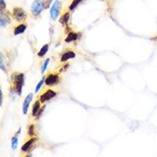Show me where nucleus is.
Wrapping results in <instances>:
<instances>
[{"mask_svg":"<svg viewBox=\"0 0 157 157\" xmlns=\"http://www.w3.org/2000/svg\"><path fill=\"white\" fill-rule=\"evenodd\" d=\"M12 80L14 82L15 90L16 93H17L19 95H21V92H22V87L24 83H25V75L22 74V73L13 76Z\"/></svg>","mask_w":157,"mask_h":157,"instance_id":"nucleus-1","label":"nucleus"},{"mask_svg":"<svg viewBox=\"0 0 157 157\" xmlns=\"http://www.w3.org/2000/svg\"><path fill=\"white\" fill-rule=\"evenodd\" d=\"M45 5L43 0H35L31 5V12L34 16H37L41 13Z\"/></svg>","mask_w":157,"mask_h":157,"instance_id":"nucleus-2","label":"nucleus"},{"mask_svg":"<svg viewBox=\"0 0 157 157\" xmlns=\"http://www.w3.org/2000/svg\"><path fill=\"white\" fill-rule=\"evenodd\" d=\"M13 16L16 21H21L25 20L27 18V13L23 9L21 8H15L13 9Z\"/></svg>","mask_w":157,"mask_h":157,"instance_id":"nucleus-3","label":"nucleus"},{"mask_svg":"<svg viewBox=\"0 0 157 157\" xmlns=\"http://www.w3.org/2000/svg\"><path fill=\"white\" fill-rule=\"evenodd\" d=\"M60 5H61V2L58 0L55 1L53 5H52L50 9V16L52 19L56 20L58 18V13H59V10H60Z\"/></svg>","mask_w":157,"mask_h":157,"instance_id":"nucleus-4","label":"nucleus"},{"mask_svg":"<svg viewBox=\"0 0 157 157\" xmlns=\"http://www.w3.org/2000/svg\"><path fill=\"white\" fill-rule=\"evenodd\" d=\"M56 92H54V91L51 90V89H49L47 90L46 92H44L42 95H41L40 97V102L41 103H44V102L47 101V100H50L53 98L54 97H56Z\"/></svg>","mask_w":157,"mask_h":157,"instance_id":"nucleus-5","label":"nucleus"},{"mask_svg":"<svg viewBox=\"0 0 157 157\" xmlns=\"http://www.w3.org/2000/svg\"><path fill=\"white\" fill-rule=\"evenodd\" d=\"M59 78L57 75L56 74H50L47 77V78L45 79V83L47 86H52L56 84V83H58Z\"/></svg>","mask_w":157,"mask_h":157,"instance_id":"nucleus-6","label":"nucleus"},{"mask_svg":"<svg viewBox=\"0 0 157 157\" xmlns=\"http://www.w3.org/2000/svg\"><path fill=\"white\" fill-rule=\"evenodd\" d=\"M32 99H33V94H31V93L30 94H29L26 97V98H25V101H24L23 103V107H22L24 114H27V111H28L29 105H30L31 101H32Z\"/></svg>","mask_w":157,"mask_h":157,"instance_id":"nucleus-7","label":"nucleus"},{"mask_svg":"<svg viewBox=\"0 0 157 157\" xmlns=\"http://www.w3.org/2000/svg\"><path fill=\"white\" fill-rule=\"evenodd\" d=\"M75 57V52H72V51H69V52H66V53H64L63 56H62L61 61V62L67 61H68L69 59H72V58H74Z\"/></svg>","mask_w":157,"mask_h":157,"instance_id":"nucleus-8","label":"nucleus"},{"mask_svg":"<svg viewBox=\"0 0 157 157\" xmlns=\"http://www.w3.org/2000/svg\"><path fill=\"white\" fill-rule=\"evenodd\" d=\"M26 28L27 26L25 25H23V24L19 25V26L16 27L15 29H14V35H15V36H17V35L23 33L26 30Z\"/></svg>","mask_w":157,"mask_h":157,"instance_id":"nucleus-9","label":"nucleus"},{"mask_svg":"<svg viewBox=\"0 0 157 157\" xmlns=\"http://www.w3.org/2000/svg\"><path fill=\"white\" fill-rule=\"evenodd\" d=\"M36 140V139L33 138V139H31V140H29V141H27L26 143L24 144L22 147H21V151H22L23 152H27V151L30 149V147L32 146V145L34 143Z\"/></svg>","mask_w":157,"mask_h":157,"instance_id":"nucleus-10","label":"nucleus"},{"mask_svg":"<svg viewBox=\"0 0 157 157\" xmlns=\"http://www.w3.org/2000/svg\"><path fill=\"white\" fill-rule=\"evenodd\" d=\"M20 131H21V129H19V132H17L15 136H13L12 140H11V147L13 149L15 150L18 146V142H19V138H18V134H19Z\"/></svg>","mask_w":157,"mask_h":157,"instance_id":"nucleus-11","label":"nucleus"},{"mask_svg":"<svg viewBox=\"0 0 157 157\" xmlns=\"http://www.w3.org/2000/svg\"><path fill=\"white\" fill-rule=\"evenodd\" d=\"M9 23V19L6 16H5L2 13H1V16H0V25L2 27L6 26Z\"/></svg>","mask_w":157,"mask_h":157,"instance_id":"nucleus-12","label":"nucleus"},{"mask_svg":"<svg viewBox=\"0 0 157 157\" xmlns=\"http://www.w3.org/2000/svg\"><path fill=\"white\" fill-rule=\"evenodd\" d=\"M77 38H78V34L75 33H69L68 36H67V37L66 38L65 41L67 43L72 42V41H75Z\"/></svg>","mask_w":157,"mask_h":157,"instance_id":"nucleus-13","label":"nucleus"},{"mask_svg":"<svg viewBox=\"0 0 157 157\" xmlns=\"http://www.w3.org/2000/svg\"><path fill=\"white\" fill-rule=\"evenodd\" d=\"M40 110V101H36V103H34L33 107V116L36 117V115L38 114V111Z\"/></svg>","mask_w":157,"mask_h":157,"instance_id":"nucleus-14","label":"nucleus"},{"mask_svg":"<svg viewBox=\"0 0 157 157\" xmlns=\"http://www.w3.org/2000/svg\"><path fill=\"white\" fill-rule=\"evenodd\" d=\"M48 50H49V45L48 44H45L44 46L40 50L39 52H38V56H39V57H43V56L47 53Z\"/></svg>","mask_w":157,"mask_h":157,"instance_id":"nucleus-15","label":"nucleus"},{"mask_svg":"<svg viewBox=\"0 0 157 157\" xmlns=\"http://www.w3.org/2000/svg\"><path fill=\"white\" fill-rule=\"evenodd\" d=\"M69 19V14L68 13H67L63 14V15L61 16V18L60 19L59 21L61 24H63V25H64V24H67V22H68Z\"/></svg>","mask_w":157,"mask_h":157,"instance_id":"nucleus-16","label":"nucleus"},{"mask_svg":"<svg viewBox=\"0 0 157 157\" xmlns=\"http://www.w3.org/2000/svg\"><path fill=\"white\" fill-rule=\"evenodd\" d=\"M50 61V58H47L46 61H44V64L42 65V67H41V73H42V74H44L45 71L47 70V67H48Z\"/></svg>","mask_w":157,"mask_h":157,"instance_id":"nucleus-17","label":"nucleus"},{"mask_svg":"<svg viewBox=\"0 0 157 157\" xmlns=\"http://www.w3.org/2000/svg\"><path fill=\"white\" fill-rule=\"evenodd\" d=\"M81 1L82 0H74V1L72 2V4H71L70 6H69V10H74V9L77 6H78V4H79Z\"/></svg>","mask_w":157,"mask_h":157,"instance_id":"nucleus-18","label":"nucleus"},{"mask_svg":"<svg viewBox=\"0 0 157 157\" xmlns=\"http://www.w3.org/2000/svg\"><path fill=\"white\" fill-rule=\"evenodd\" d=\"M44 82H45V79L44 78H42V79L39 81V83H38L37 86H36V89H35V92H36V93H37L38 91L40 90V89H41V86H42Z\"/></svg>","mask_w":157,"mask_h":157,"instance_id":"nucleus-19","label":"nucleus"},{"mask_svg":"<svg viewBox=\"0 0 157 157\" xmlns=\"http://www.w3.org/2000/svg\"><path fill=\"white\" fill-rule=\"evenodd\" d=\"M35 132H34V125H30V127H29V131H28V134L30 135V136H33V135H34Z\"/></svg>","mask_w":157,"mask_h":157,"instance_id":"nucleus-20","label":"nucleus"},{"mask_svg":"<svg viewBox=\"0 0 157 157\" xmlns=\"http://www.w3.org/2000/svg\"><path fill=\"white\" fill-rule=\"evenodd\" d=\"M0 5H1L2 9H5L6 8V3H5V0H0Z\"/></svg>","mask_w":157,"mask_h":157,"instance_id":"nucleus-21","label":"nucleus"},{"mask_svg":"<svg viewBox=\"0 0 157 157\" xmlns=\"http://www.w3.org/2000/svg\"><path fill=\"white\" fill-rule=\"evenodd\" d=\"M52 0H47V8H48L49 6H50V5L52 3Z\"/></svg>","mask_w":157,"mask_h":157,"instance_id":"nucleus-22","label":"nucleus"}]
</instances>
